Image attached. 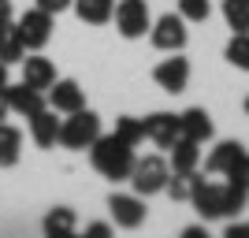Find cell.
<instances>
[{
	"mask_svg": "<svg viewBox=\"0 0 249 238\" xmlns=\"http://www.w3.org/2000/svg\"><path fill=\"white\" fill-rule=\"evenodd\" d=\"M246 201L249 190L234 186V183H212L205 175L194 183V194H190V205L197 208L201 220H231L246 208Z\"/></svg>",
	"mask_w": 249,
	"mask_h": 238,
	"instance_id": "obj_1",
	"label": "cell"
},
{
	"mask_svg": "<svg viewBox=\"0 0 249 238\" xmlns=\"http://www.w3.org/2000/svg\"><path fill=\"white\" fill-rule=\"evenodd\" d=\"M134 160H138L134 145H126L123 138H115V134H101L93 145H89V164H93V171L104 175V179H112V183L130 179Z\"/></svg>",
	"mask_w": 249,
	"mask_h": 238,
	"instance_id": "obj_2",
	"label": "cell"
},
{
	"mask_svg": "<svg viewBox=\"0 0 249 238\" xmlns=\"http://www.w3.org/2000/svg\"><path fill=\"white\" fill-rule=\"evenodd\" d=\"M104 134L101 115L93 108H78L67 119H60V149H71V153H86L97 138Z\"/></svg>",
	"mask_w": 249,
	"mask_h": 238,
	"instance_id": "obj_3",
	"label": "cell"
},
{
	"mask_svg": "<svg viewBox=\"0 0 249 238\" xmlns=\"http://www.w3.org/2000/svg\"><path fill=\"white\" fill-rule=\"evenodd\" d=\"M167 175H171V164H167L160 153H149V156H138L134 167H130V190L142 197H153V194H164L167 186Z\"/></svg>",
	"mask_w": 249,
	"mask_h": 238,
	"instance_id": "obj_4",
	"label": "cell"
},
{
	"mask_svg": "<svg viewBox=\"0 0 249 238\" xmlns=\"http://www.w3.org/2000/svg\"><path fill=\"white\" fill-rule=\"evenodd\" d=\"M115 30L119 37L126 41H138V37H145L153 30V15H149V4L145 0H115Z\"/></svg>",
	"mask_w": 249,
	"mask_h": 238,
	"instance_id": "obj_5",
	"label": "cell"
},
{
	"mask_svg": "<svg viewBox=\"0 0 249 238\" xmlns=\"http://www.w3.org/2000/svg\"><path fill=\"white\" fill-rule=\"evenodd\" d=\"M15 26H19V34H22V45H26V52H41L45 45L52 41L56 15H49L45 8H37V4H34L30 11H22L19 19H15Z\"/></svg>",
	"mask_w": 249,
	"mask_h": 238,
	"instance_id": "obj_6",
	"label": "cell"
},
{
	"mask_svg": "<svg viewBox=\"0 0 249 238\" xmlns=\"http://www.w3.org/2000/svg\"><path fill=\"white\" fill-rule=\"evenodd\" d=\"M186 19L178 15V11H167V15H160V19H153V30H149V41H153V49L160 52H182L186 49Z\"/></svg>",
	"mask_w": 249,
	"mask_h": 238,
	"instance_id": "obj_7",
	"label": "cell"
},
{
	"mask_svg": "<svg viewBox=\"0 0 249 238\" xmlns=\"http://www.w3.org/2000/svg\"><path fill=\"white\" fill-rule=\"evenodd\" d=\"M108 212H112L115 227H123V231H138L145 223V216H149L145 197L134 194V190H130V194H112L108 197Z\"/></svg>",
	"mask_w": 249,
	"mask_h": 238,
	"instance_id": "obj_8",
	"label": "cell"
},
{
	"mask_svg": "<svg viewBox=\"0 0 249 238\" xmlns=\"http://www.w3.org/2000/svg\"><path fill=\"white\" fill-rule=\"evenodd\" d=\"M153 82L164 93H182L190 86V60L182 52H167V60H160L153 67Z\"/></svg>",
	"mask_w": 249,
	"mask_h": 238,
	"instance_id": "obj_9",
	"label": "cell"
},
{
	"mask_svg": "<svg viewBox=\"0 0 249 238\" xmlns=\"http://www.w3.org/2000/svg\"><path fill=\"white\" fill-rule=\"evenodd\" d=\"M145 138L156 149H171V145L182 138V119L175 112H153L145 115Z\"/></svg>",
	"mask_w": 249,
	"mask_h": 238,
	"instance_id": "obj_10",
	"label": "cell"
},
{
	"mask_svg": "<svg viewBox=\"0 0 249 238\" xmlns=\"http://www.w3.org/2000/svg\"><path fill=\"white\" fill-rule=\"evenodd\" d=\"M26 130H30V142L37 149H56L60 145V119H56V108L45 104L41 112H34L26 119Z\"/></svg>",
	"mask_w": 249,
	"mask_h": 238,
	"instance_id": "obj_11",
	"label": "cell"
},
{
	"mask_svg": "<svg viewBox=\"0 0 249 238\" xmlns=\"http://www.w3.org/2000/svg\"><path fill=\"white\" fill-rule=\"evenodd\" d=\"M49 108H56L60 115L78 112V108H86V90L74 78H56L49 86Z\"/></svg>",
	"mask_w": 249,
	"mask_h": 238,
	"instance_id": "obj_12",
	"label": "cell"
},
{
	"mask_svg": "<svg viewBox=\"0 0 249 238\" xmlns=\"http://www.w3.org/2000/svg\"><path fill=\"white\" fill-rule=\"evenodd\" d=\"M4 93H8V104H11V112H19L22 119H30L34 112H41L45 104H49V97L41 93V90H34V86L26 82H15V86H4Z\"/></svg>",
	"mask_w": 249,
	"mask_h": 238,
	"instance_id": "obj_13",
	"label": "cell"
},
{
	"mask_svg": "<svg viewBox=\"0 0 249 238\" xmlns=\"http://www.w3.org/2000/svg\"><path fill=\"white\" fill-rule=\"evenodd\" d=\"M22 82L45 93V90L56 82V63H52L49 56H41V52H30V56H22Z\"/></svg>",
	"mask_w": 249,
	"mask_h": 238,
	"instance_id": "obj_14",
	"label": "cell"
},
{
	"mask_svg": "<svg viewBox=\"0 0 249 238\" xmlns=\"http://www.w3.org/2000/svg\"><path fill=\"white\" fill-rule=\"evenodd\" d=\"M178 119H182V138H190L197 145L212 142V134H216V123L205 108H186V112H178Z\"/></svg>",
	"mask_w": 249,
	"mask_h": 238,
	"instance_id": "obj_15",
	"label": "cell"
},
{
	"mask_svg": "<svg viewBox=\"0 0 249 238\" xmlns=\"http://www.w3.org/2000/svg\"><path fill=\"white\" fill-rule=\"evenodd\" d=\"M41 231H45L49 238H71L74 231H78V216H74V208H71V205L49 208V212H45V220H41Z\"/></svg>",
	"mask_w": 249,
	"mask_h": 238,
	"instance_id": "obj_16",
	"label": "cell"
},
{
	"mask_svg": "<svg viewBox=\"0 0 249 238\" xmlns=\"http://www.w3.org/2000/svg\"><path fill=\"white\" fill-rule=\"evenodd\" d=\"M71 8H74V15H78V22H86V26H104V22H112V15H115V0H74Z\"/></svg>",
	"mask_w": 249,
	"mask_h": 238,
	"instance_id": "obj_17",
	"label": "cell"
},
{
	"mask_svg": "<svg viewBox=\"0 0 249 238\" xmlns=\"http://www.w3.org/2000/svg\"><path fill=\"white\" fill-rule=\"evenodd\" d=\"M246 153V145L242 142H219L212 153H208V160H205V171L208 175H227L231 167H234V160Z\"/></svg>",
	"mask_w": 249,
	"mask_h": 238,
	"instance_id": "obj_18",
	"label": "cell"
},
{
	"mask_svg": "<svg viewBox=\"0 0 249 238\" xmlns=\"http://www.w3.org/2000/svg\"><path fill=\"white\" fill-rule=\"evenodd\" d=\"M22 56H26V45H22V34L15 22H0V60L8 63H22Z\"/></svg>",
	"mask_w": 249,
	"mask_h": 238,
	"instance_id": "obj_19",
	"label": "cell"
},
{
	"mask_svg": "<svg viewBox=\"0 0 249 238\" xmlns=\"http://www.w3.org/2000/svg\"><path fill=\"white\" fill-rule=\"evenodd\" d=\"M171 171H197L201 164V145L190 142V138H178L175 145H171Z\"/></svg>",
	"mask_w": 249,
	"mask_h": 238,
	"instance_id": "obj_20",
	"label": "cell"
},
{
	"mask_svg": "<svg viewBox=\"0 0 249 238\" xmlns=\"http://www.w3.org/2000/svg\"><path fill=\"white\" fill-rule=\"evenodd\" d=\"M22 156V134L11 123H0V167H15Z\"/></svg>",
	"mask_w": 249,
	"mask_h": 238,
	"instance_id": "obj_21",
	"label": "cell"
},
{
	"mask_svg": "<svg viewBox=\"0 0 249 238\" xmlns=\"http://www.w3.org/2000/svg\"><path fill=\"white\" fill-rule=\"evenodd\" d=\"M201 179V171H171L167 175V186L164 194L171 197V201H190V194H194V183Z\"/></svg>",
	"mask_w": 249,
	"mask_h": 238,
	"instance_id": "obj_22",
	"label": "cell"
},
{
	"mask_svg": "<svg viewBox=\"0 0 249 238\" xmlns=\"http://www.w3.org/2000/svg\"><path fill=\"white\" fill-rule=\"evenodd\" d=\"M223 19L234 34H249V0H223Z\"/></svg>",
	"mask_w": 249,
	"mask_h": 238,
	"instance_id": "obj_23",
	"label": "cell"
},
{
	"mask_svg": "<svg viewBox=\"0 0 249 238\" xmlns=\"http://www.w3.org/2000/svg\"><path fill=\"white\" fill-rule=\"evenodd\" d=\"M115 138H123L126 145H142L145 142V119H134V115H119V119H115V130H112Z\"/></svg>",
	"mask_w": 249,
	"mask_h": 238,
	"instance_id": "obj_24",
	"label": "cell"
},
{
	"mask_svg": "<svg viewBox=\"0 0 249 238\" xmlns=\"http://www.w3.org/2000/svg\"><path fill=\"white\" fill-rule=\"evenodd\" d=\"M223 56H227L231 67H238V71L249 74V34H231L227 49H223Z\"/></svg>",
	"mask_w": 249,
	"mask_h": 238,
	"instance_id": "obj_25",
	"label": "cell"
},
{
	"mask_svg": "<svg viewBox=\"0 0 249 238\" xmlns=\"http://www.w3.org/2000/svg\"><path fill=\"white\" fill-rule=\"evenodd\" d=\"M178 15H182L186 22H208L212 0H178Z\"/></svg>",
	"mask_w": 249,
	"mask_h": 238,
	"instance_id": "obj_26",
	"label": "cell"
},
{
	"mask_svg": "<svg viewBox=\"0 0 249 238\" xmlns=\"http://www.w3.org/2000/svg\"><path fill=\"white\" fill-rule=\"evenodd\" d=\"M223 179H227V183H234V186H242V190H249V153H242L238 160H234V167H231Z\"/></svg>",
	"mask_w": 249,
	"mask_h": 238,
	"instance_id": "obj_27",
	"label": "cell"
},
{
	"mask_svg": "<svg viewBox=\"0 0 249 238\" xmlns=\"http://www.w3.org/2000/svg\"><path fill=\"white\" fill-rule=\"evenodd\" d=\"M74 0H37V8H45L49 15H60V11H67Z\"/></svg>",
	"mask_w": 249,
	"mask_h": 238,
	"instance_id": "obj_28",
	"label": "cell"
},
{
	"mask_svg": "<svg viewBox=\"0 0 249 238\" xmlns=\"http://www.w3.org/2000/svg\"><path fill=\"white\" fill-rule=\"evenodd\" d=\"M227 238H249V223H227Z\"/></svg>",
	"mask_w": 249,
	"mask_h": 238,
	"instance_id": "obj_29",
	"label": "cell"
},
{
	"mask_svg": "<svg viewBox=\"0 0 249 238\" xmlns=\"http://www.w3.org/2000/svg\"><path fill=\"white\" fill-rule=\"evenodd\" d=\"M86 235H89V238H108V235H112V227H108V223H89Z\"/></svg>",
	"mask_w": 249,
	"mask_h": 238,
	"instance_id": "obj_30",
	"label": "cell"
},
{
	"mask_svg": "<svg viewBox=\"0 0 249 238\" xmlns=\"http://www.w3.org/2000/svg\"><path fill=\"white\" fill-rule=\"evenodd\" d=\"M11 115V104H8V93H4V90H0V123H4V119H8Z\"/></svg>",
	"mask_w": 249,
	"mask_h": 238,
	"instance_id": "obj_31",
	"label": "cell"
},
{
	"mask_svg": "<svg viewBox=\"0 0 249 238\" xmlns=\"http://www.w3.org/2000/svg\"><path fill=\"white\" fill-rule=\"evenodd\" d=\"M11 19V0H0V22Z\"/></svg>",
	"mask_w": 249,
	"mask_h": 238,
	"instance_id": "obj_32",
	"label": "cell"
},
{
	"mask_svg": "<svg viewBox=\"0 0 249 238\" xmlns=\"http://www.w3.org/2000/svg\"><path fill=\"white\" fill-rule=\"evenodd\" d=\"M182 238H205V227H186V231H182Z\"/></svg>",
	"mask_w": 249,
	"mask_h": 238,
	"instance_id": "obj_33",
	"label": "cell"
},
{
	"mask_svg": "<svg viewBox=\"0 0 249 238\" xmlns=\"http://www.w3.org/2000/svg\"><path fill=\"white\" fill-rule=\"evenodd\" d=\"M8 82H11V78H8V63L0 60V90H4V86H8Z\"/></svg>",
	"mask_w": 249,
	"mask_h": 238,
	"instance_id": "obj_34",
	"label": "cell"
},
{
	"mask_svg": "<svg viewBox=\"0 0 249 238\" xmlns=\"http://www.w3.org/2000/svg\"><path fill=\"white\" fill-rule=\"evenodd\" d=\"M246 115H249V97H246Z\"/></svg>",
	"mask_w": 249,
	"mask_h": 238,
	"instance_id": "obj_35",
	"label": "cell"
}]
</instances>
